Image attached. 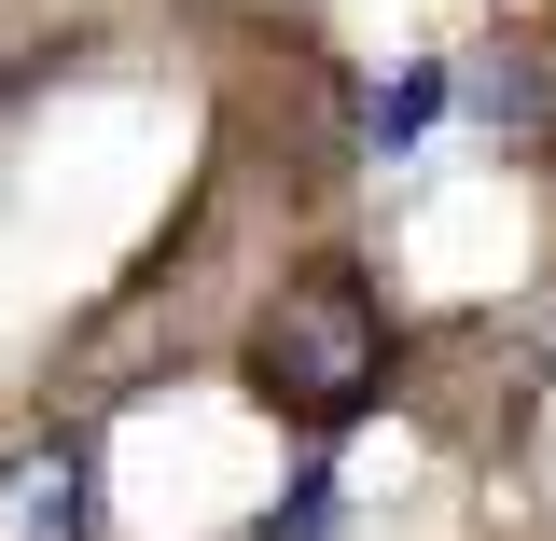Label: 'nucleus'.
Returning <instances> with one entry per match:
<instances>
[{"label":"nucleus","mask_w":556,"mask_h":541,"mask_svg":"<svg viewBox=\"0 0 556 541\" xmlns=\"http://www.w3.org/2000/svg\"><path fill=\"white\" fill-rule=\"evenodd\" d=\"M251 389H265L292 430H348V416L390 389V320H376V292L334 265L278 278V306L251 320Z\"/></svg>","instance_id":"nucleus-1"},{"label":"nucleus","mask_w":556,"mask_h":541,"mask_svg":"<svg viewBox=\"0 0 556 541\" xmlns=\"http://www.w3.org/2000/svg\"><path fill=\"white\" fill-rule=\"evenodd\" d=\"M0 541H98V445L84 430L0 445Z\"/></svg>","instance_id":"nucleus-2"},{"label":"nucleus","mask_w":556,"mask_h":541,"mask_svg":"<svg viewBox=\"0 0 556 541\" xmlns=\"http://www.w3.org/2000/svg\"><path fill=\"white\" fill-rule=\"evenodd\" d=\"M431 112H445V69H404V83H376L362 139H376V153H417V139H431Z\"/></svg>","instance_id":"nucleus-3"}]
</instances>
